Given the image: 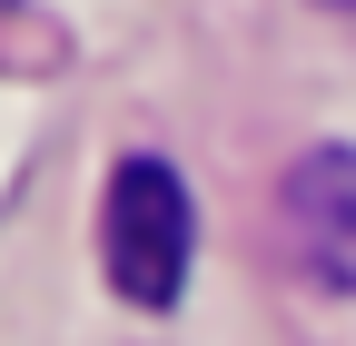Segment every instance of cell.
Returning <instances> with one entry per match:
<instances>
[{
	"label": "cell",
	"instance_id": "obj_1",
	"mask_svg": "<svg viewBox=\"0 0 356 346\" xmlns=\"http://www.w3.org/2000/svg\"><path fill=\"white\" fill-rule=\"evenodd\" d=\"M188 188H178L168 158H119L109 179V208H99V257H109V287L129 307H178V287H188Z\"/></svg>",
	"mask_w": 356,
	"mask_h": 346
},
{
	"label": "cell",
	"instance_id": "obj_2",
	"mask_svg": "<svg viewBox=\"0 0 356 346\" xmlns=\"http://www.w3.org/2000/svg\"><path fill=\"white\" fill-rule=\"evenodd\" d=\"M277 238L307 287L356 297V149H307L277 179Z\"/></svg>",
	"mask_w": 356,
	"mask_h": 346
},
{
	"label": "cell",
	"instance_id": "obj_3",
	"mask_svg": "<svg viewBox=\"0 0 356 346\" xmlns=\"http://www.w3.org/2000/svg\"><path fill=\"white\" fill-rule=\"evenodd\" d=\"M327 10H356V0H327Z\"/></svg>",
	"mask_w": 356,
	"mask_h": 346
}]
</instances>
